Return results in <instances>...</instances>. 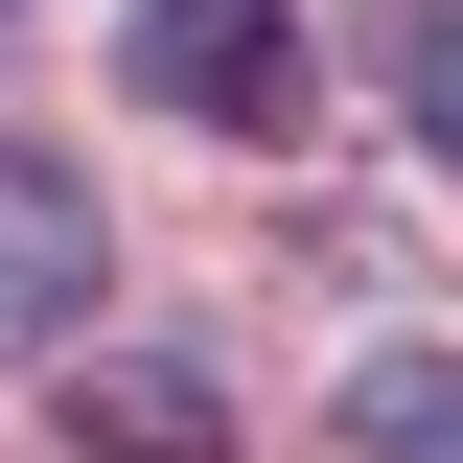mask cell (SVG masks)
Wrapping results in <instances>:
<instances>
[{
  "label": "cell",
  "instance_id": "6da1fadb",
  "mask_svg": "<svg viewBox=\"0 0 463 463\" xmlns=\"http://www.w3.org/2000/svg\"><path fill=\"white\" fill-rule=\"evenodd\" d=\"M93 279H116V209H93V163L0 139V347H70V325H93Z\"/></svg>",
  "mask_w": 463,
  "mask_h": 463
},
{
  "label": "cell",
  "instance_id": "7a4b0ae2",
  "mask_svg": "<svg viewBox=\"0 0 463 463\" xmlns=\"http://www.w3.org/2000/svg\"><path fill=\"white\" fill-rule=\"evenodd\" d=\"M139 93L209 116V139H279L301 116V24L279 0H139Z\"/></svg>",
  "mask_w": 463,
  "mask_h": 463
},
{
  "label": "cell",
  "instance_id": "3957f363",
  "mask_svg": "<svg viewBox=\"0 0 463 463\" xmlns=\"http://www.w3.org/2000/svg\"><path fill=\"white\" fill-rule=\"evenodd\" d=\"M70 440L93 463H232V394L163 371V347H93V371H70Z\"/></svg>",
  "mask_w": 463,
  "mask_h": 463
},
{
  "label": "cell",
  "instance_id": "277c9868",
  "mask_svg": "<svg viewBox=\"0 0 463 463\" xmlns=\"http://www.w3.org/2000/svg\"><path fill=\"white\" fill-rule=\"evenodd\" d=\"M347 440L371 463H463V347H371L347 371Z\"/></svg>",
  "mask_w": 463,
  "mask_h": 463
},
{
  "label": "cell",
  "instance_id": "5b68a950",
  "mask_svg": "<svg viewBox=\"0 0 463 463\" xmlns=\"http://www.w3.org/2000/svg\"><path fill=\"white\" fill-rule=\"evenodd\" d=\"M394 116L463 163V0H394Z\"/></svg>",
  "mask_w": 463,
  "mask_h": 463
}]
</instances>
